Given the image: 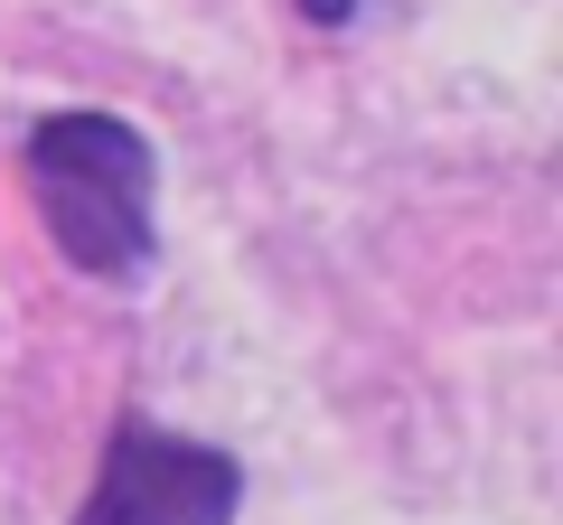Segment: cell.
<instances>
[{"label":"cell","mask_w":563,"mask_h":525,"mask_svg":"<svg viewBox=\"0 0 563 525\" xmlns=\"http://www.w3.org/2000/svg\"><path fill=\"white\" fill-rule=\"evenodd\" d=\"M29 198L38 225L85 282H151L161 262V150L122 113H38L29 122Z\"/></svg>","instance_id":"6da1fadb"},{"label":"cell","mask_w":563,"mask_h":525,"mask_svg":"<svg viewBox=\"0 0 563 525\" xmlns=\"http://www.w3.org/2000/svg\"><path fill=\"white\" fill-rule=\"evenodd\" d=\"M244 516V460L217 442H188L161 423H113L103 469L85 488L76 525H235Z\"/></svg>","instance_id":"7a4b0ae2"},{"label":"cell","mask_w":563,"mask_h":525,"mask_svg":"<svg viewBox=\"0 0 563 525\" xmlns=\"http://www.w3.org/2000/svg\"><path fill=\"white\" fill-rule=\"evenodd\" d=\"M357 10H366V0H301V20H310V29H347Z\"/></svg>","instance_id":"3957f363"}]
</instances>
